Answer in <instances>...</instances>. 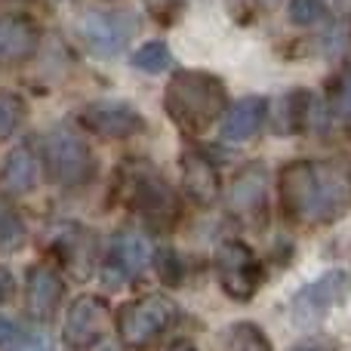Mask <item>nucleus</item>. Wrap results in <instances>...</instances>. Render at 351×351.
Returning <instances> with one entry per match:
<instances>
[{"label":"nucleus","instance_id":"f257e3e1","mask_svg":"<svg viewBox=\"0 0 351 351\" xmlns=\"http://www.w3.org/2000/svg\"><path fill=\"white\" fill-rule=\"evenodd\" d=\"M287 219L299 225H333L351 210V160H293L278 176Z\"/></svg>","mask_w":351,"mask_h":351},{"label":"nucleus","instance_id":"f03ea898","mask_svg":"<svg viewBox=\"0 0 351 351\" xmlns=\"http://www.w3.org/2000/svg\"><path fill=\"white\" fill-rule=\"evenodd\" d=\"M167 117L188 136H200L228 111L225 80L200 68H182L170 77L164 93Z\"/></svg>","mask_w":351,"mask_h":351},{"label":"nucleus","instance_id":"7ed1b4c3","mask_svg":"<svg viewBox=\"0 0 351 351\" xmlns=\"http://www.w3.org/2000/svg\"><path fill=\"white\" fill-rule=\"evenodd\" d=\"M121 200L154 231H167L179 219V197L167 176L148 160H127L117 173Z\"/></svg>","mask_w":351,"mask_h":351},{"label":"nucleus","instance_id":"20e7f679","mask_svg":"<svg viewBox=\"0 0 351 351\" xmlns=\"http://www.w3.org/2000/svg\"><path fill=\"white\" fill-rule=\"evenodd\" d=\"M117 336L130 348H148L179 321V305L164 293H145L117 308Z\"/></svg>","mask_w":351,"mask_h":351},{"label":"nucleus","instance_id":"39448f33","mask_svg":"<svg viewBox=\"0 0 351 351\" xmlns=\"http://www.w3.org/2000/svg\"><path fill=\"white\" fill-rule=\"evenodd\" d=\"M40 160L49 179L59 182L62 188H80L96 176V158H93L90 145L71 136L68 130H53L43 136Z\"/></svg>","mask_w":351,"mask_h":351},{"label":"nucleus","instance_id":"423d86ee","mask_svg":"<svg viewBox=\"0 0 351 351\" xmlns=\"http://www.w3.org/2000/svg\"><path fill=\"white\" fill-rule=\"evenodd\" d=\"M216 274L225 296L234 302H250L259 293L265 268L243 241H222L216 250Z\"/></svg>","mask_w":351,"mask_h":351},{"label":"nucleus","instance_id":"0eeeda50","mask_svg":"<svg viewBox=\"0 0 351 351\" xmlns=\"http://www.w3.org/2000/svg\"><path fill=\"white\" fill-rule=\"evenodd\" d=\"M351 293V274L342 271V268H333V271L321 274L315 284L302 287V290L293 296V315H296V324H315L321 317H327L336 305H342Z\"/></svg>","mask_w":351,"mask_h":351},{"label":"nucleus","instance_id":"6e6552de","mask_svg":"<svg viewBox=\"0 0 351 351\" xmlns=\"http://www.w3.org/2000/svg\"><path fill=\"white\" fill-rule=\"evenodd\" d=\"M77 31L84 37L86 49L99 59H111L117 56L127 40L133 37L136 31V22L130 12H102V10H93V12H84L77 22Z\"/></svg>","mask_w":351,"mask_h":351},{"label":"nucleus","instance_id":"1a4fd4ad","mask_svg":"<svg viewBox=\"0 0 351 351\" xmlns=\"http://www.w3.org/2000/svg\"><path fill=\"white\" fill-rule=\"evenodd\" d=\"M154 262V250L148 243V237L142 231L123 228L114 234L108 250V259L102 265L105 284H130L133 278H139L145 271V265Z\"/></svg>","mask_w":351,"mask_h":351},{"label":"nucleus","instance_id":"9d476101","mask_svg":"<svg viewBox=\"0 0 351 351\" xmlns=\"http://www.w3.org/2000/svg\"><path fill=\"white\" fill-rule=\"evenodd\" d=\"M111 321V308L102 296H77L68 305L65 324H62V339L68 348H93L102 339L105 327Z\"/></svg>","mask_w":351,"mask_h":351},{"label":"nucleus","instance_id":"9b49d317","mask_svg":"<svg viewBox=\"0 0 351 351\" xmlns=\"http://www.w3.org/2000/svg\"><path fill=\"white\" fill-rule=\"evenodd\" d=\"M228 213L247 225H256L268 210V173L262 164H250L231 179V188L225 194Z\"/></svg>","mask_w":351,"mask_h":351},{"label":"nucleus","instance_id":"f8f14e48","mask_svg":"<svg viewBox=\"0 0 351 351\" xmlns=\"http://www.w3.org/2000/svg\"><path fill=\"white\" fill-rule=\"evenodd\" d=\"M80 123L90 133L102 136V139H130V136L142 133L145 121L136 108H130L127 102H93L80 111Z\"/></svg>","mask_w":351,"mask_h":351},{"label":"nucleus","instance_id":"ddd939ff","mask_svg":"<svg viewBox=\"0 0 351 351\" xmlns=\"http://www.w3.org/2000/svg\"><path fill=\"white\" fill-rule=\"evenodd\" d=\"M65 296V280L53 265H31L25 278V308L34 321H53Z\"/></svg>","mask_w":351,"mask_h":351},{"label":"nucleus","instance_id":"4468645a","mask_svg":"<svg viewBox=\"0 0 351 351\" xmlns=\"http://www.w3.org/2000/svg\"><path fill=\"white\" fill-rule=\"evenodd\" d=\"M40 154L31 145H16L3 158V167H0V191L10 194V197L31 194L40 182Z\"/></svg>","mask_w":351,"mask_h":351},{"label":"nucleus","instance_id":"2eb2a0df","mask_svg":"<svg viewBox=\"0 0 351 351\" xmlns=\"http://www.w3.org/2000/svg\"><path fill=\"white\" fill-rule=\"evenodd\" d=\"M182 188L197 206H213L219 200V173L200 152H182Z\"/></svg>","mask_w":351,"mask_h":351},{"label":"nucleus","instance_id":"dca6fc26","mask_svg":"<svg viewBox=\"0 0 351 351\" xmlns=\"http://www.w3.org/2000/svg\"><path fill=\"white\" fill-rule=\"evenodd\" d=\"M40 31L25 16H0V62L19 65L37 53Z\"/></svg>","mask_w":351,"mask_h":351},{"label":"nucleus","instance_id":"f3484780","mask_svg":"<svg viewBox=\"0 0 351 351\" xmlns=\"http://www.w3.org/2000/svg\"><path fill=\"white\" fill-rule=\"evenodd\" d=\"M53 250L74 278H86L93 271V265H96V237L86 228H80V225L62 228V237L53 243Z\"/></svg>","mask_w":351,"mask_h":351},{"label":"nucleus","instance_id":"a211bd4d","mask_svg":"<svg viewBox=\"0 0 351 351\" xmlns=\"http://www.w3.org/2000/svg\"><path fill=\"white\" fill-rule=\"evenodd\" d=\"M268 117V102L262 96H243L222 117V139L225 142H247L262 130Z\"/></svg>","mask_w":351,"mask_h":351},{"label":"nucleus","instance_id":"6ab92c4d","mask_svg":"<svg viewBox=\"0 0 351 351\" xmlns=\"http://www.w3.org/2000/svg\"><path fill=\"white\" fill-rule=\"evenodd\" d=\"M268 111H274V117H265L271 121L274 133H302L311 123V111H315V99H311L308 90H290L280 99H274L268 105Z\"/></svg>","mask_w":351,"mask_h":351},{"label":"nucleus","instance_id":"aec40b11","mask_svg":"<svg viewBox=\"0 0 351 351\" xmlns=\"http://www.w3.org/2000/svg\"><path fill=\"white\" fill-rule=\"evenodd\" d=\"M225 348L228 351H274L268 333L253 321H237L225 330Z\"/></svg>","mask_w":351,"mask_h":351},{"label":"nucleus","instance_id":"412c9836","mask_svg":"<svg viewBox=\"0 0 351 351\" xmlns=\"http://www.w3.org/2000/svg\"><path fill=\"white\" fill-rule=\"evenodd\" d=\"M130 62H133L136 71L160 74V71H167V68H170L173 56H170V47H167L164 40H148V43H142V47L136 49Z\"/></svg>","mask_w":351,"mask_h":351},{"label":"nucleus","instance_id":"4be33fe9","mask_svg":"<svg viewBox=\"0 0 351 351\" xmlns=\"http://www.w3.org/2000/svg\"><path fill=\"white\" fill-rule=\"evenodd\" d=\"M25 241H28V228H25L22 216L12 206L0 204V250L3 253H16Z\"/></svg>","mask_w":351,"mask_h":351},{"label":"nucleus","instance_id":"5701e85b","mask_svg":"<svg viewBox=\"0 0 351 351\" xmlns=\"http://www.w3.org/2000/svg\"><path fill=\"white\" fill-rule=\"evenodd\" d=\"M22 121H25V99L19 93L3 90L0 93V142L10 139Z\"/></svg>","mask_w":351,"mask_h":351},{"label":"nucleus","instance_id":"b1692460","mask_svg":"<svg viewBox=\"0 0 351 351\" xmlns=\"http://www.w3.org/2000/svg\"><path fill=\"white\" fill-rule=\"evenodd\" d=\"M287 12H290L293 25H302V28L305 25H321L327 19V3L324 0H290Z\"/></svg>","mask_w":351,"mask_h":351},{"label":"nucleus","instance_id":"393cba45","mask_svg":"<svg viewBox=\"0 0 351 351\" xmlns=\"http://www.w3.org/2000/svg\"><path fill=\"white\" fill-rule=\"evenodd\" d=\"M330 108H333L336 117L351 121V68H346L342 74H336L333 93H330Z\"/></svg>","mask_w":351,"mask_h":351},{"label":"nucleus","instance_id":"a878e982","mask_svg":"<svg viewBox=\"0 0 351 351\" xmlns=\"http://www.w3.org/2000/svg\"><path fill=\"white\" fill-rule=\"evenodd\" d=\"M154 265H158L160 280H167V284H179L182 274H185V265H182V259L176 256V250H158V253H154Z\"/></svg>","mask_w":351,"mask_h":351},{"label":"nucleus","instance_id":"bb28decb","mask_svg":"<svg viewBox=\"0 0 351 351\" xmlns=\"http://www.w3.org/2000/svg\"><path fill=\"white\" fill-rule=\"evenodd\" d=\"M145 6L154 12V19H158V22H164V25L173 22V16L182 10L179 0H145Z\"/></svg>","mask_w":351,"mask_h":351},{"label":"nucleus","instance_id":"cd10ccee","mask_svg":"<svg viewBox=\"0 0 351 351\" xmlns=\"http://www.w3.org/2000/svg\"><path fill=\"white\" fill-rule=\"evenodd\" d=\"M25 339V333L16 327L12 321H6V317H0V348L3 351H12L19 346V342Z\"/></svg>","mask_w":351,"mask_h":351},{"label":"nucleus","instance_id":"c85d7f7f","mask_svg":"<svg viewBox=\"0 0 351 351\" xmlns=\"http://www.w3.org/2000/svg\"><path fill=\"white\" fill-rule=\"evenodd\" d=\"M290 351H339V346L330 336H308V339L296 342Z\"/></svg>","mask_w":351,"mask_h":351},{"label":"nucleus","instance_id":"c756f323","mask_svg":"<svg viewBox=\"0 0 351 351\" xmlns=\"http://www.w3.org/2000/svg\"><path fill=\"white\" fill-rule=\"evenodd\" d=\"M12 296H16V278H12L10 268L0 265V305L12 302Z\"/></svg>","mask_w":351,"mask_h":351},{"label":"nucleus","instance_id":"7c9ffc66","mask_svg":"<svg viewBox=\"0 0 351 351\" xmlns=\"http://www.w3.org/2000/svg\"><path fill=\"white\" fill-rule=\"evenodd\" d=\"M12 351H49V348H47V342L34 339V336H25V339L19 342V346L12 348Z\"/></svg>","mask_w":351,"mask_h":351},{"label":"nucleus","instance_id":"2f4dec72","mask_svg":"<svg viewBox=\"0 0 351 351\" xmlns=\"http://www.w3.org/2000/svg\"><path fill=\"white\" fill-rule=\"evenodd\" d=\"M93 351H127V346H123L121 339H99L96 346H93Z\"/></svg>","mask_w":351,"mask_h":351},{"label":"nucleus","instance_id":"473e14b6","mask_svg":"<svg viewBox=\"0 0 351 351\" xmlns=\"http://www.w3.org/2000/svg\"><path fill=\"white\" fill-rule=\"evenodd\" d=\"M167 351H197V348H194V346H191V342L179 339V342H173V346H170V348H167Z\"/></svg>","mask_w":351,"mask_h":351}]
</instances>
